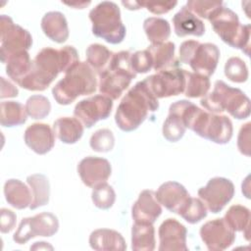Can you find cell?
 <instances>
[{
    "label": "cell",
    "mask_w": 251,
    "mask_h": 251,
    "mask_svg": "<svg viewBox=\"0 0 251 251\" xmlns=\"http://www.w3.org/2000/svg\"><path fill=\"white\" fill-rule=\"evenodd\" d=\"M78 62L77 51L73 46L67 45L60 49L43 48L32 60L29 73L19 85L26 90L43 91L60 73H66Z\"/></svg>",
    "instance_id": "1"
},
{
    "label": "cell",
    "mask_w": 251,
    "mask_h": 251,
    "mask_svg": "<svg viewBox=\"0 0 251 251\" xmlns=\"http://www.w3.org/2000/svg\"><path fill=\"white\" fill-rule=\"evenodd\" d=\"M158 109V99L142 80L131 87L124 96L117 108L115 122L122 130L132 131L146 120L149 113Z\"/></svg>",
    "instance_id": "2"
},
{
    "label": "cell",
    "mask_w": 251,
    "mask_h": 251,
    "mask_svg": "<svg viewBox=\"0 0 251 251\" xmlns=\"http://www.w3.org/2000/svg\"><path fill=\"white\" fill-rule=\"evenodd\" d=\"M181 118L186 128L218 144H226L232 137V123L227 116L209 113L192 102L184 107Z\"/></svg>",
    "instance_id": "3"
},
{
    "label": "cell",
    "mask_w": 251,
    "mask_h": 251,
    "mask_svg": "<svg viewBox=\"0 0 251 251\" xmlns=\"http://www.w3.org/2000/svg\"><path fill=\"white\" fill-rule=\"evenodd\" d=\"M98 80L95 71L86 62H78L65 73L52 89L56 102L69 105L80 95L92 94L96 91Z\"/></svg>",
    "instance_id": "4"
},
{
    "label": "cell",
    "mask_w": 251,
    "mask_h": 251,
    "mask_svg": "<svg viewBox=\"0 0 251 251\" xmlns=\"http://www.w3.org/2000/svg\"><path fill=\"white\" fill-rule=\"evenodd\" d=\"M200 104L211 113L226 111L235 119H246L250 115V99L239 88L230 87L223 80H217L212 92L207 93Z\"/></svg>",
    "instance_id": "5"
},
{
    "label": "cell",
    "mask_w": 251,
    "mask_h": 251,
    "mask_svg": "<svg viewBox=\"0 0 251 251\" xmlns=\"http://www.w3.org/2000/svg\"><path fill=\"white\" fill-rule=\"evenodd\" d=\"M130 55L128 51L114 53L109 66L98 74V87L102 95L116 100L129 86L136 76L130 65Z\"/></svg>",
    "instance_id": "6"
},
{
    "label": "cell",
    "mask_w": 251,
    "mask_h": 251,
    "mask_svg": "<svg viewBox=\"0 0 251 251\" xmlns=\"http://www.w3.org/2000/svg\"><path fill=\"white\" fill-rule=\"evenodd\" d=\"M92 33L111 44L121 43L126 36V26L121 20V11L114 2L103 1L89 12Z\"/></svg>",
    "instance_id": "7"
},
{
    "label": "cell",
    "mask_w": 251,
    "mask_h": 251,
    "mask_svg": "<svg viewBox=\"0 0 251 251\" xmlns=\"http://www.w3.org/2000/svg\"><path fill=\"white\" fill-rule=\"evenodd\" d=\"M210 22L214 31L225 43L240 49L249 56L250 25H241L238 16L224 6L214 14Z\"/></svg>",
    "instance_id": "8"
},
{
    "label": "cell",
    "mask_w": 251,
    "mask_h": 251,
    "mask_svg": "<svg viewBox=\"0 0 251 251\" xmlns=\"http://www.w3.org/2000/svg\"><path fill=\"white\" fill-rule=\"evenodd\" d=\"M220 58V50L213 43H200L186 40L180 44L179 60L191 67L194 73L210 76L216 71Z\"/></svg>",
    "instance_id": "9"
},
{
    "label": "cell",
    "mask_w": 251,
    "mask_h": 251,
    "mask_svg": "<svg viewBox=\"0 0 251 251\" xmlns=\"http://www.w3.org/2000/svg\"><path fill=\"white\" fill-rule=\"evenodd\" d=\"M1 48L0 55L2 63H5L8 57L21 51H27L32 45L30 33L22 26L14 24L13 20L6 16L0 17Z\"/></svg>",
    "instance_id": "10"
},
{
    "label": "cell",
    "mask_w": 251,
    "mask_h": 251,
    "mask_svg": "<svg viewBox=\"0 0 251 251\" xmlns=\"http://www.w3.org/2000/svg\"><path fill=\"white\" fill-rule=\"evenodd\" d=\"M184 71L178 67L166 69L146 77L143 81L157 99L176 96L184 91Z\"/></svg>",
    "instance_id": "11"
},
{
    "label": "cell",
    "mask_w": 251,
    "mask_h": 251,
    "mask_svg": "<svg viewBox=\"0 0 251 251\" xmlns=\"http://www.w3.org/2000/svg\"><path fill=\"white\" fill-rule=\"evenodd\" d=\"M59 228L57 217L51 213H40L21 221L13 240L18 244H25L35 236H52Z\"/></svg>",
    "instance_id": "12"
},
{
    "label": "cell",
    "mask_w": 251,
    "mask_h": 251,
    "mask_svg": "<svg viewBox=\"0 0 251 251\" xmlns=\"http://www.w3.org/2000/svg\"><path fill=\"white\" fill-rule=\"evenodd\" d=\"M233 195L234 185L231 180L219 176L211 178L206 186L198 190V196L206 208L214 214L221 212Z\"/></svg>",
    "instance_id": "13"
},
{
    "label": "cell",
    "mask_w": 251,
    "mask_h": 251,
    "mask_svg": "<svg viewBox=\"0 0 251 251\" xmlns=\"http://www.w3.org/2000/svg\"><path fill=\"white\" fill-rule=\"evenodd\" d=\"M112 108V99L98 94L77 102L74 115L85 127L89 128L98 121L107 119L111 114Z\"/></svg>",
    "instance_id": "14"
},
{
    "label": "cell",
    "mask_w": 251,
    "mask_h": 251,
    "mask_svg": "<svg viewBox=\"0 0 251 251\" xmlns=\"http://www.w3.org/2000/svg\"><path fill=\"white\" fill-rule=\"evenodd\" d=\"M200 236L210 251H222L228 248L235 239L234 231L224 219H216L204 224Z\"/></svg>",
    "instance_id": "15"
},
{
    "label": "cell",
    "mask_w": 251,
    "mask_h": 251,
    "mask_svg": "<svg viewBox=\"0 0 251 251\" xmlns=\"http://www.w3.org/2000/svg\"><path fill=\"white\" fill-rule=\"evenodd\" d=\"M77 173L82 182L89 187L106 182L112 173L111 164L108 160L99 157L89 156L83 158L78 166Z\"/></svg>",
    "instance_id": "16"
},
{
    "label": "cell",
    "mask_w": 251,
    "mask_h": 251,
    "mask_svg": "<svg viewBox=\"0 0 251 251\" xmlns=\"http://www.w3.org/2000/svg\"><path fill=\"white\" fill-rule=\"evenodd\" d=\"M160 251H187L186 227L176 219H167L159 227Z\"/></svg>",
    "instance_id": "17"
},
{
    "label": "cell",
    "mask_w": 251,
    "mask_h": 251,
    "mask_svg": "<svg viewBox=\"0 0 251 251\" xmlns=\"http://www.w3.org/2000/svg\"><path fill=\"white\" fill-rule=\"evenodd\" d=\"M162 214V207L153 190H143L132 206L131 216L134 223L154 224Z\"/></svg>",
    "instance_id": "18"
},
{
    "label": "cell",
    "mask_w": 251,
    "mask_h": 251,
    "mask_svg": "<svg viewBox=\"0 0 251 251\" xmlns=\"http://www.w3.org/2000/svg\"><path fill=\"white\" fill-rule=\"evenodd\" d=\"M24 139L33 152L43 155L53 148L55 133L49 125L35 123L25 129Z\"/></svg>",
    "instance_id": "19"
},
{
    "label": "cell",
    "mask_w": 251,
    "mask_h": 251,
    "mask_svg": "<svg viewBox=\"0 0 251 251\" xmlns=\"http://www.w3.org/2000/svg\"><path fill=\"white\" fill-rule=\"evenodd\" d=\"M156 197L169 211L178 214L190 197L185 187L176 181H167L160 185Z\"/></svg>",
    "instance_id": "20"
},
{
    "label": "cell",
    "mask_w": 251,
    "mask_h": 251,
    "mask_svg": "<svg viewBox=\"0 0 251 251\" xmlns=\"http://www.w3.org/2000/svg\"><path fill=\"white\" fill-rule=\"evenodd\" d=\"M174 29L177 36L184 37L186 35L202 36L205 32L204 23L197 18L186 6L181 9L173 18Z\"/></svg>",
    "instance_id": "21"
},
{
    "label": "cell",
    "mask_w": 251,
    "mask_h": 251,
    "mask_svg": "<svg viewBox=\"0 0 251 251\" xmlns=\"http://www.w3.org/2000/svg\"><path fill=\"white\" fill-rule=\"evenodd\" d=\"M44 34L57 43L65 42L69 37V27L65 16L57 11L46 13L41 20Z\"/></svg>",
    "instance_id": "22"
},
{
    "label": "cell",
    "mask_w": 251,
    "mask_h": 251,
    "mask_svg": "<svg viewBox=\"0 0 251 251\" xmlns=\"http://www.w3.org/2000/svg\"><path fill=\"white\" fill-rule=\"evenodd\" d=\"M89 245L94 250H119L126 249V244L122 234L114 229L99 228L91 232Z\"/></svg>",
    "instance_id": "23"
},
{
    "label": "cell",
    "mask_w": 251,
    "mask_h": 251,
    "mask_svg": "<svg viewBox=\"0 0 251 251\" xmlns=\"http://www.w3.org/2000/svg\"><path fill=\"white\" fill-rule=\"evenodd\" d=\"M146 50L151 55L153 61V69L156 72L178 67V61L175 57V43L171 41L155 43L148 46Z\"/></svg>",
    "instance_id": "24"
},
{
    "label": "cell",
    "mask_w": 251,
    "mask_h": 251,
    "mask_svg": "<svg viewBox=\"0 0 251 251\" xmlns=\"http://www.w3.org/2000/svg\"><path fill=\"white\" fill-rule=\"evenodd\" d=\"M6 201L14 208L22 210L29 207L32 201L30 188L19 179H8L4 184Z\"/></svg>",
    "instance_id": "25"
},
{
    "label": "cell",
    "mask_w": 251,
    "mask_h": 251,
    "mask_svg": "<svg viewBox=\"0 0 251 251\" xmlns=\"http://www.w3.org/2000/svg\"><path fill=\"white\" fill-rule=\"evenodd\" d=\"M53 131L63 143L74 144L82 136L83 125L76 118L64 117L54 122Z\"/></svg>",
    "instance_id": "26"
},
{
    "label": "cell",
    "mask_w": 251,
    "mask_h": 251,
    "mask_svg": "<svg viewBox=\"0 0 251 251\" xmlns=\"http://www.w3.org/2000/svg\"><path fill=\"white\" fill-rule=\"evenodd\" d=\"M155 228L153 224L134 223L131 228V248L134 251H152L155 249Z\"/></svg>",
    "instance_id": "27"
},
{
    "label": "cell",
    "mask_w": 251,
    "mask_h": 251,
    "mask_svg": "<svg viewBox=\"0 0 251 251\" xmlns=\"http://www.w3.org/2000/svg\"><path fill=\"white\" fill-rule=\"evenodd\" d=\"M26 182L30 188L32 201L29 206L30 210L44 206L49 202L50 184L48 178L41 174H34L26 177Z\"/></svg>",
    "instance_id": "28"
},
{
    "label": "cell",
    "mask_w": 251,
    "mask_h": 251,
    "mask_svg": "<svg viewBox=\"0 0 251 251\" xmlns=\"http://www.w3.org/2000/svg\"><path fill=\"white\" fill-rule=\"evenodd\" d=\"M4 64H6V73L8 76L19 84L29 73L32 61L30 60L27 51H21L8 57Z\"/></svg>",
    "instance_id": "29"
},
{
    "label": "cell",
    "mask_w": 251,
    "mask_h": 251,
    "mask_svg": "<svg viewBox=\"0 0 251 251\" xmlns=\"http://www.w3.org/2000/svg\"><path fill=\"white\" fill-rule=\"evenodd\" d=\"M27 113L25 107L20 102L4 101L1 103L0 123L3 126L12 127L21 126L26 122Z\"/></svg>",
    "instance_id": "30"
},
{
    "label": "cell",
    "mask_w": 251,
    "mask_h": 251,
    "mask_svg": "<svg viewBox=\"0 0 251 251\" xmlns=\"http://www.w3.org/2000/svg\"><path fill=\"white\" fill-rule=\"evenodd\" d=\"M224 220L227 226L235 231H243L247 240H249V222L250 211L241 205L231 206L225 215Z\"/></svg>",
    "instance_id": "31"
},
{
    "label": "cell",
    "mask_w": 251,
    "mask_h": 251,
    "mask_svg": "<svg viewBox=\"0 0 251 251\" xmlns=\"http://www.w3.org/2000/svg\"><path fill=\"white\" fill-rule=\"evenodd\" d=\"M143 29L152 44L165 42L171 34L169 22L162 18H147L143 23Z\"/></svg>",
    "instance_id": "32"
},
{
    "label": "cell",
    "mask_w": 251,
    "mask_h": 251,
    "mask_svg": "<svg viewBox=\"0 0 251 251\" xmlns=\"http://www.w3.org/2000/svg\"><path fill=\"white\" fill-rule=\"evenodd\" d=\"M113 54L114 53L106 46L94 43L89 45L86 49V60L88 65L95 72L100 74L109 66Z\"/></svg>",
    "instance_id": "33"
},
{
    "label": "cell",
    "mask_w": 251,
    "mask_h": 251,
    "mask_svg": "<svg viewBox=\"0 0 251 251\" xmlns=\"http://www.w3.org/2000/svg\"><path fill=\"white\" fill-rule=\"evenodd\" d=\"M185 75V87L184 95L189 98H197L205 96L210 89L211 83L208 76L202 75L197 73L184 71Z\"/></svg>",
    "instance_id": "34"
},
{
    "label": "cell",
    "mask_w": 251,
    "mask_h": 251,
    "mask_svg": "<svg viewBox=\"0 0 251 251\" xmlns=\"http://www.w3.org/2000/svg\"><path fill=\"white\" fill-rule=\"evenodd\" d=\"M177 215L193 225L199 223L207 216V208L201 199L189 197Z\"/></svg>",
    "instance_id": "35"
},
{
    "label": "cell",
    "mask_w": 251,
    "mask_h": 251,
    "mask_svg": "<svg viewBox=\"0 0 251 251\" xmlns=\"http://www.w3.org/2000/svg\"><path fill=\"white\" fill-rule=\"evenodd\" d=\"M27 116L34 120H40L47 117L51 110V104L47 97L43 95H32L25 102Z\"/></svg>",
    "instance_id": "36"
},
{
    "label": "cell",
    "mask_w": 251,
    "mask_h": 251,
    "mask_svg": "<svg viewBox=\"0 0 251 251\" xmlns=\"http://www.w3.org/2000/svg\"><path fill=\"white\" fill-rule=\"evenodd\" d=\"M91 199L97 208L107 210L114 205L116 200V193L111 185H109L107 182H103L93 187Z\"/></svg>",
    "instance_id": "37"
},
{
    "label": "cell",
    "mask_w": 251,
    "mask_h": 251,
    "mask_svg": "<svg viewBox=\"0 0 251 251\" xmlns=\"http://www.w3.org/2000/svg\"><path fill=\"white\" fill-rule=\"evenodd\" d=\"M225 75L229 80L241 83L248 78V69L243 60L238 57H231L226 62Z\"/></svg>",
    "instance_id": "38"
},
{
    "label": "cell",
    "mask_w": 251,
    "mask_h": 251,
    "mask_svg": "<svg viewBox=\"0 0 251 251\" xmlns=\"http://www.w3.org/2000/svg\"><path fill=\"white\" fill-rule=\"evenodd\" d=\"M185 129L186 127L181 119L176 114L169 113V116L163 125L164 137L171 142L178 141L183 136Z\"/></svg>",
    "instance_id": "39"
},
{
    "label": "cell",
    "mask_w": 251,
    "mask_h": 251,
    "mask_svg": "<svg viewBox=\"0 0 251 251\" xmlns=\"http://www.w3.org/2000/svg\"><path fill=\"white\" fill-rule=\"evenodd\" d=\"M189 11L195 16L211 20L214 14L223 6L221 1H203V0H190L185 5Z\"/></svg>",
    "instance_id": "40"
},
{
    "label": "cell",
    "mask_w": 251,
    "mask_h": 251,
    "mask_svg": "<svg viewBox=\"0 0 251 251\" xmlns=\"http://www.w3.org/2000/svg\"><path fill=\"white\" fill-rule=\"evenodd\" d=\"M89 144L96 152H109L115 145V137L110 129L101 128L91 135Z\"/></svg>",
    "instance_id": "41"
},
{
    "label": "cell",
    "mask_w": 251,
    "mask_h": 251,
    "mask_svg": "<svg viewBox=\"0 0 251 251\" xmlns=\"http://www.w3.org/2000/svg\"><path fill=\"white\" fill-rule=\"evenodd\" d=\"M130 65L135 74H145L153 68V61L147 50L136 51L130 55Z\"/></svg>",
    "instance_id": "42"
},
{
    "label": "cell",
    "mask_w": 251,
    "mask_h": 251,
    "mask_svg": "<svg viewBox=\"0 0 251 251\" xmlns=\"http://www.w3.org/2000/svg\"><path fill=\"white\" fill-rule=\"evenodd\" d=\"M176 1H166V2H140L141 7H145L148 11L156 15H162L170 12L176 6Z\"/></svg>",
    "instance_id": "43"
},
{
    "label": "cell",
    "mask_w": 251,
    "mask_h": 251,
    "mask_svg": "<svg viewBox=\"0 0 251 251\" xmlns=\"http://www.w3.org/2000/svg\"><path fill=\"white\" fill-rule=\"evenodd\" d=\"M250 123L243 125L237 137V147L240 153L250 156Z\"/></svg>",
    "instance_id": "44"
},
{
    "label": "cell",
    "mask_w": 251,
    "mask_h": 251,
    "mask_svg": "<svg viewBox=\"0 0 251 251\" xmlns=\"http://www.w3.org/2000/svg\"><path fill=\"white\" fill-rule=\"evenodd\" d=\"M0 214H1V220H0L1 232L9 233L16 226L17 216L12 210H9L6 208H2L0 210Z\"/></svg>",
    "instance_id": "45"
},
{
    "label": "cell",
    "mask_w": 251,
    "mask_h": 251,
    "mask_svg": "<svg viewBox=\"0 0 251 251\" xmlns=\"http://www.w3.org/2000/svg\"><path fill=\"white\" fill-rule=\"evenodd\" d=\"M18 93H19V90L13 83L6 80L4 77H1V95H0V97L2 99L9 98V97H17Z\"/></svg>",
    "instance_id": "46"
},
{
    "label": "cell",
    "mask_w": 251,
    "mask_h": 251,
    "mask_svg": "<svg viewBox=\"0 0 251 251\" xmlns=\"http://www.w3.org/2000/svg\"><path fill=\"white\" fill-rule=\"evenodd\" d=\"M122 4L128 10H138L141 8L140 2H135V1H123Z\"/></svg>",
    "instance_id": "47"
},
{
    "label": "cell",
    "mask_w": 251,
    "mask_h": 251,
    "mask_svg": "<svg viewBox=\"0 0 251 251\" xmlns=\"http://www.w3.org/2000/svg\"><path fill=\"white\" fill-rule=\"evenodd\" d=\"M64 4L71 7H75V9H83L85 6H88L90 2H64Z\"/></svg>",
    "instance_id": "48"
}]
</instances>
